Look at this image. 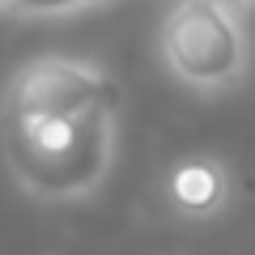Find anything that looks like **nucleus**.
<instances>
[{
    "instance_id": "obj_3",
    "label": "nucleus",
    "mask_w": 255,
    "mask_h": 255,
    "mask_svg": "<svg viewBox=\"0 0 255 255\" xmlns=\"http://www.w3.org/2000/svg\"><path fill=\"white\" fill-rule=\"evenodd\" d=\"M98 107H119L115 77L81 55H34L0 94V119H68Z\"/></svg>"
},
{
    "instance_id": "obj_6",
    "label": "nucleus",
    "mask_w": 255,
    "mask_h": 255,
    "mask_svg": "<svg viewBox=\"0 0 255 255\" xmlns=\"http://www.w3.org/2000/svg\"><path fill=\"white\" fill-rule=\"evenodd\" d=\"M217 4H226V9H234V13H243V17L255 9V0H217Z\"/></svg>"
},
{
    "instance_id": "obj_1",
    "label": "nucleus",
    "mask_w": 255,
    "mask_h": 255,
    "mask_svg": "<svg viewBox=\"0 0 255 255\" xmlns=\"http://www.w3.org/2000/svg\"><path fill=\"white\" fill-rule=\"evenodd\" d=\"M119 153V107L68 119H0V157L26 196L47 204L90 200Z\"/></svg>"
},
{
    "instance_id": "obj_2",
    "label": "nucleus",
    "mask_w": 255,
    "mask_h": 255,
    "mask_svg": "<svg viewBox=\"0 0 255 255\" xmlns=\"http://www.w3.org/2000/svg\"><path fill=\"white\" fill-rule=\"evenodd\" d=\"M157 55L183 90L217 98L247 81L251 34L243 13L217 0H174L157 26Z\"/></svg>"
},
{
    "instance_id": "obj_5",
    "label": "nucleus",
    "mask_w": 255,
    "mask_h": 255,
    "mask_svg": "<svg viewBox=\"0 0 255 255\" xmlns=\"http://www.w3.org/2000/svg\"><path fill=\"white\" fill-rule=\"evenodd\" d=\"M107 0H9L13 17H30V21H60V17H77L85 9H98Z\"/></svg>"
},
{
    "instance_id": "obj_7",
    "label": "nucleus",
    "mask_w": 255,
    "mask_h": 255,
    "mask_svg": "<svg viewBox=\"0 0 255 255\" xmlns=\"http://www.w3.org/2000/svg\"><path fill=\"white\" fill-rule=\"evenodd\" d=\"M4 9H9V0H0V13H4Z\"/></svg>"
},
{
    "instance_id": "obj_4",
    "label": "nucleus",
    "mask_w": 255,
    "mask_h": 255,
    "mask_svg": "<svg viewBox=\"0 0 255 255\" xmlns=\"http://www.w3.org/2000/svg\"><path fill=\"white\" fill-rule=\"evenodd\" d=\"M230 196H234V179H230V166L221 157L191 153L183 162H174L166 174V200L187 221L221 217L230 209Z\"/></svg>"
}]
</instances>
